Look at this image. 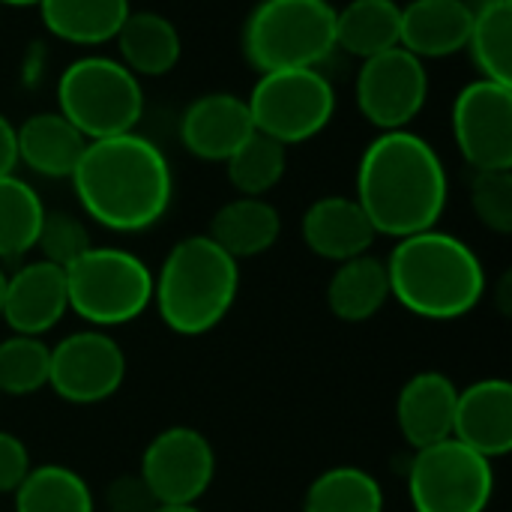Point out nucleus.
I'll return each instance as SVG.
<instances>
[{"label":"nucleus","mask_w":512,"mask_h":512,"mask_svg":"<svg viewBox=\"0 0 512 512\" xmlns=\"http://www.w3.org/2000/svg\"><path fill=\"white\" fill-rule=\"evenodd\" d=\"M69 180L81 210L117 234L159 225L174 201L171 162L141 132L87 141Z\"/></svg>","instance_id":"nucleus-1"},{"label":"nucleus","mask_w":512,"mask_h":512,"mask_svg":"<svg viewBox=\"0 0 512 512\" xmlns=\"http://www.w3.org/2000/svg\"><path fill=\"white\" fill-rule=\"evenodd\" d=\"M354 198L375 234L402 240L438 228L450 201V177L423 135L393 129L366 144L357 162Z\"/></svg>","instance_id":"nucleus-2"},{"label":"nucleus","mask_w":512,"mask_h":512,"mask_svg":"<svg viewBox=\"0 0 512 512\" xmlns=\"http://www.w3.org/2000/svg\"><path fill=\"white\" fill-rule=\"evenodd\" d=\"M387 264L390 300L426 321H456L486 297V267L456 234L429 228L396 240Z\"/></svg>","instance_id":"nucleus-3"},{"label":"nucleus","mask_w":512,"mask_h":512,"mask_svg":"<svg viewBox=\"0 0 512 512\" xmlns=\"http://www.w3.org/2000/svg\"><path fill=\"white\" fill-rule=\"evenodd\" d=\"M240 291V261L207 234L177 240L153 276V303L162 324L177 336L216 330Z\"/></svg>","instance_id":"nucleus-4"},{"label":"nucleus","mask_w":512,"mask_h":512,"mask_svg":"<svg viewBox=\"0 0 512 512\" xmlns=\"http://www.w3.org/2000/svg\"><path fill=\"white\" fill-rule=\"evenodd\" d=\"M240 48L258 75L318 69L336 48V9L330 0H258L243 21Z\"/></svg>","instance_id":"nucleus-5"},{"label":"nucleus","mask_w":512,"mask_h":512,"mask_svg":"<svg viewBox=\"0 0 512 512\" xmlns=\"http://www.w3.org/2000/svg\"><path fill=\"white\" fill-rule=\"evenodd\" d=\"M57 111L87 138L135 132L144 114L141 81L114 57L87 54L57 78Z\"/></svg>","instance_id":"nucleus-6"},{"label":"nucleus","mask_w":512,"mask_h":512,"mask_svg":"<svg viewBox=\"0 0 512 512\" xmlns=\"http://www.w3.org/2000/svg\"><path fill=\"white\" fill-rule=\"evenodd\" d=\"M69 312L96 330L132 324L153 306L150 267L117 246H90L66 267Z\"/></svg>","instance_id":"nucleus-7"},{"label":"nucleus","mask_w":512,"mask_h":512,"mask_svg":"<svg viewBox=\"0 0 512 512\" xmlns=\"http://www.w3.org/2000/svg\"><path fill=\"white\" fill-rule=\"evenodd\" d=\"M246 105L255 132L294 147L330 126L336 90L321 69H276L258 75Z\"/></svg>","instance_id":"nucleus-8"},{"label":"nucleus","mask_w":512,"mask_h":512,"mask_svg":"<svg viewBox=\"0 0 512 512\" xmlns=\"http://www.w3.org/2000/svg\"><path fill=\"white\" fill-rule=\"evenodd\" d=\"M414 512H486L495 498V468L456 438L414 450L408 465Z\"/></svg>","instance_id":"nucleus-9"},{"label":"nucleus","mask_w":512,"mask_h":512,"mask_svg":"<svg viewBox=\"0 0 512 512\" xmlns=\"http://www.w3.org/2000/svg\"><path fill=\"white\" fill-rule=\"evenodd\" d=\"M141 480L159 507H198L216 477V453L204 432L171 426L141 453Z\"/></svg>","instance_id":"nucleus-10"},{"label":"nucleus","mask_w":512,"mask_h":512,"mask_svg":"<svg viewBox=\"0 0 512 512\" xmlns=\"http://www.w3.org/2000/svg\"><path fill=\"white\" fill-rule=\"evenodd\" d=\"M354 99L363 120L375 129H408L429 99L426 63L402 45L366 57L354 81Z\"/></svg>","instance_id":"nucleus-11"},{"label":"nucleus","mask_w":512,"mask_h":512,"mask_svg":"<svg viewBox=\"0 0 512 512\" xmlns=\"http://www.w3.org/2000/svg\"><path fill=\"white\" fill-rule=\"evenodd\" d=\"M453 141L474 171H512V84L477 78L453 102Z\"/></svg>","instance_id":"nucleus-12"},{"label":"nucleus","mask_w":512,"mask_h":512,"mask_svg":"<svg viewBox=\"0 0 512 512\" xmlns=\"http://www.w3.org/2000/svg\"><path fill=\"white\" fill-rule=\"evenodd\" d=\"M126 381L123 348L96 327L63 336L51 348L48 390L69 405H99Z\"/></svg>","instance_id":"nucleus-13"},{"label":"nucleus","mask_w":512,"mask_h":512,"mask_svg":"<svg viewBox=\"0 0 512 512\" xmlns=\"http://www.w3.org/2000/svg\"><path fill=\"white\" fill-rule=\"evenodd\" d=\"M69 312L66 270L51 261H27L15 273H6L0 321L21 336H45Z\"/></svg>","instance_id":"nucleus-14"},{"label":"nucleus","mask_w":512,"mask_h":512,"mask_svg":"<svg viewBox=\"0 0 512 512\" xmlns=\"http://www.w3.org/2000/svg\"><path fill=\"white\" fill-rule=\"evenodd\" d=\"M180 144L204 162H225L252 132V114L237 93H204L180 114Z\"/></svg>","instance_id":"nucleus-15"},{"label":"nucleus","mask_w":512,"mask_h":512,"mask_svg":"<svg viewBox=\"0 0 512 512\" xmlns=\"http://www.w3.org/2000/svg\"><path fill=\"white\" fill-rule=\"evenodd\" d=\"M453 438L486 456L504 459L512 450V384L504 378H483L459 390Z\"/></svg>","instance_id":"nucleus-16"},{"label":"nucleus","mask_w":512,"mask_h":512,"mask_svg":"<svg viewBox=\"0 0 512 512\" xmlns=\"http://www.w3.org/2000/svg\"><path fill=\"white\" fill-rule=\"evenodd\" d=\"M300 234L312 255L333 264L366 255L378 237L357 198L348 195H324L312 201L303 213Z\"/></svg>","instance_id":"nucleus-17"},{"label":"nucleus","mask_w":512,"mask_h":512,"mask_svg":"<svg viewBox=\"0 0 512 512\" xmlns=\"http://www.w3.org/2000/svg\"><path fill=\"white\" fill-rule=\"evenodd\" d=\"M459 387L441 372H417L396 399V423L411 450L453 438Z\"/></svg>","instance_id":"nucleus-18"},{"label":"nucleus","mask_w":512,"mask_h":512,"mask_svg":"<svg viewBox=\"0 0 512 512\" xmlns=\"http://www.w3.org/2000/svg\"><path fill=\"white\" fill-rule=\"evenodd\" d=\"M474 6L468 0H411L402 6L399 45L420 60L453 57L468 48Z\"/></svg>","instance_id":"nucleus-19"},{"label":"nucleus","mask_w":512,"mask_h":512,"mask_svg":"<svg viewBox=\"0 0 512 512\" xmlns=\"http://www.w3.org/2000/svg\"><path fill=\"white\" fill-rule=\"evenodd\" d=\"M15 141L18 162L48 180H69L87 147V138L60 111L30 114L21 126H15Z\"/></svg>","instance_id":"nucleus-20"},{"label":"nucleus","mask_w":512,"mask_h":512,"mask_svg":"<svg viewBox=\"0 0 512 512\" xmlns=\"http://www.w3.org/2000/svg\"><path fill=\"white\" fill-rule=\"evenodd\" d=\"M114 42H117L120 63L135 78H162L180 63L183 54V39L174 21L150 9L129 12Z\"/></svg>","instance_id":"nucleus-21"},{"label":"nucleus","mask_w":512,"mask_h":512,"mask_svg":"<svg viewBox=\"0 0 512 512\" xmlns=\"http://www.w3.org/2000/svg\"><path fill=\"white\" fill-rule=\"evenodd\" d=\"M207 237L222 246L234 261L258 258L270 252L282 237V216L267 198L237 195L213 213Z\"/></svg>","instance_id":"nucleus-22"},{"label":"nucleus","mask_w":512,"mask_h":512,"mask_svg":"<svg viewBox=\"0 0 512 512\" xmlns=\"http://www.w3.org/2000/svg\"><path fill=\"white\" fill-rule=\"evenodd\" d=\"M390 300L387 264L375 255H357L336 264L327 282V306L345 324L372 321Z\"/></svg>","instance_id":"nucleus-23"},{"label":"nucleus","mask_w":512,"mask_h":512,"mask_svg":"<svg viewBox=\"0 0 512 512\" xmlns=\"http://www.w3.org/2000/svg\"><path fill=\"white\" fill-rule=\"evenodd\" d=\"M45 30L69 45H102L126 21L129 0H39Z\"/></svg>","instance_id":"nucleus-24"},{"label":"nucleus","mask_w":512,"mask_h":512,"mask_svg":"<svg viewBox=\"0 0 512 512\" xmlns=\"http://www.w3.org/2000/svg\"><path fill=\"white\" fill-rule=\"evenodd\" d=\"M402 6L396 0H351L336 9V48L366 60L399 45Z\"/></svg>","instance_id":"nucleus-25"},{"label":"nucleus","mask_w":512,"mask_h":512,"mask_svg":"<svg viewBox=\"0 0 512 512\" xmlns=\"http://www.w3.org/2000/svg\"><path fill=\"white\" fill-rule=\"evenodd\" d=\"M15 512H96L87 480L66 465H33L15 489Z\"/></svg>","instance_id":"nucleus-26"},{"label":"nucleus","mask_w":512,"mask_h":512,"mask_svg":"<svg viewBox=\"0 0 512 512\" xmlns=\"http://www.w3.org/2000/svg\"><path fill=\"white\" fill-rule=\"evenodd\" d=\"M303 512H384V489L369 471L336 465L309 483Z\"/></svg>","instance_id":"nucleus-27"},{"label":"nucleus","mask_w":512,"mask_h":512,"mask_svg":"<svg viewBox=\"0 0 512 512\" xmlns=\"http://www.w3.org/2000/svg\"><path fill=\"white\" fill-rule=\"evenodd\" d=\"M45 219L39 192L15 177H0V261H18L36 249V237Z\"/></svg>","instance_id":"nucleus-28"},{"label":"nucleus","mask_w":512,"mask_h":512,"mask_svg":"<svg viewBox=\"0 0 512 512\" xmlns=\"http://www.w3.org/2000/svg\"><path fill=\"white\" fill-rule=\"evenodd\" d=\"M468 51L480 78L512 84V0H495L474 9Z\"/></svg>","instance_id":"nucleus-29"},{"label":"nucleus","mask_w":512,"mask_h":512,"mask_svg":"<svg viewBox=\"0 0 512 512\" xmlns=\"http://www.w3.org/2000/svg\"><path fill=\"white\" fill-rule=\"evenodd\" d=\"M288 168V147L252 132L228 159H225V171H228V183L237 189V195L246 198H264L267 192H273Z\"/></svg>","instance_id":"nucleus-30"},{"label":"nucleus","mask_w":512,"mask_h":512,"mask_svg":"<svg viewBox=\"0 0 512 512\" xmlns=\"http://www.w3.org/2000/svg\"><path fill=\"white\" fill-rule=\"evenodd\" d=\"M51 348L39 336H9L0 342V396H33L48 387Z\"/></svg>","instance_id":"nucleus-31"},{"label":"nucleus","mask_w":512,"mask_h":512,"mask_svg":"<svg viewBox=\"0 0 512 512\" xmlns=\"http://www.w3.org/2000/svg\"><path fill=\"white\" fill-rule=\"evenodd\" d=\"M90 246H93L90 231L78 216H72L66 210H45V219H42V228L36 237V249L42 252V261H51L66 270Z\"/></svg>","instance_id":"nucleus-32"},{"label":"nucleus","mask_w":512,"mask_h":512,"mask_svg":"<svg viewBox=\"0 0 512 512\" xmlns=\"http://www.w3.org/2000/svg\"><path fill=\"white\" fill-rule=\"evenodd\" d=\"M471 210L483 228L512 234V171H474Z\"/></svg>","instance_id":"nucleus-33"},{"label":"nucleus","mask_w":512,"mask_h":512,"mask_svg":"<svg viewBox=\"0 0 512 512\" xmlns=\"http://www.w3.org/2000/svg\"><path fill=\"white\" fill-rule=\"evenodd\" d=\"M159 507L141 474H123L117 477L105 492V510L108 512H153Z\"/></svg>","instance_id":"nucleus-34"},{"label":"nucleus","mask_w":512,"mask_h":512,"mask_svg":"<svg viewBox=\"0 0 512 512\" xmlns=\"http://www.w3.org/2000/svg\"><path fill=\"white\" fill-rule=\"evenodd\" d=\"M30 468L33 462L24 441L12 432H0V495H15Z\"/></svg>","instance_id":"nucleus-35"},{"label":"nucleus","mask_w":512,"mask_h":512,"mask_svg":"<svg viewBox=\"0 0 512 512\" xmlns=\"http://www.w3.org/2000/svg\"><path fill=\"white\" fill-rule=\"evenodd\" d=\"M18 165V141H15V126L9 123V117L0 114V177L15 174Z\"/></svg>","instance_id":"nucleus-36"},{"label":"nucleus","mask_w":512,"mask_h":512,"mask_svg":"<svg viewBox=\"0 0 512 512\" xmlns=\"http://www.w3.org/2000/svg\"><path fill=\"white\" fill-rule=\"evenodd\" d=\"M6 6H15V9H27V6H39V0H0Z\"/></svg>","instance_id":"nucleus-37"},{"label":"nucleus","mask_w":512,"mask_h":512,"mask_svg":"<svg viewBox=\"0 0 512 512\" xmlns=\"http://www.w3.org/2000/svg\"><path fill=\"white\" fill-rule=\"evenodd\" d=\"M153 512H201L198 507H156Z\"/></svg>","instance_id":"nucleus-38"},{"label":"nucleus","mask_w":512,"mask_h":512,"mask_svg":"<svg viewBox=\"0 0 512 512\" xmlns=\"http://www.w3.org/2000/svg\"><path fill=\"white\" fill-rule=\"evenodd\" d=\"M3 291H6V273L0 267V309H3Z\"/></svg>","instance_id":"nucleus-39"},{"label":"nucleus","mask_w":512,"mask_h":512,"mask_svg":"<svg viewBox=\"0 0 512 512\" xmlns=\"http://www.w3.org/2000/svg\"><path fill=\"white\" fill-rule=\"evenodd\" d=\"M468 3H471L474 9H480V6H486V3H495V0H468Z\"/></svg>","instance_id":"nucleus-40"}]
</instances>
